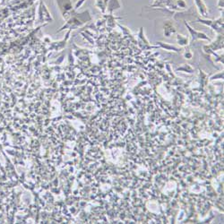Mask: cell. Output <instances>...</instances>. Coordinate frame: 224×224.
Wrapping results in <instances>:
<instances>
[{
    "instance_id": "8992f818",
    "label": "cell",
    "mask_w": 224,
    "mask_h": 224,
    "mask_svg": "<svg viewBox=\"0 0 224 224\" xmlns=\"http://www.w3.org/2000/svg\"><path fill=\"white\" fill-rule=\"evenodd\" d=\"M177 70H183V71H187L188 73H193V68L189 66L188 64H185L183 67H178Z\"/></svg>"
},
{
    "instance_id": "52a82bcc",
    "label": "cell",
    "mask_w": 224,
    "mask_h": 224,
    "mask_svg": "<svg viewBox=\"0 0 224 224\" xmlns=\"http://www.w3.org/2000/svg\"><path fill=\"white\" fill-rule=\"evenodd\" d=\"M192 56H193V54H192V52H191L190 50H186L185 53H184V57H185V59H192Z\"/></svg>"
},
{
    "instance_id": "3957f363",
    "label": "cell",
    "mask_w": 224,
    "mask_h": 224,
    "mask_svg": "<svg viewBox=\"0 0 224 224\" xmlns=\"http://www.w3.org/2000/svg\"><path fill=\"white\" fill-rule=\"evenodd\" d=\"M196 6H197V8L199 10V13L203 16L206 17L207 16V7L205 6V4L203 3V0H195Z\"/></svg>"
},
{
    "instance_id": "6da1fadb",
    "label": "cell",
    "mask_w": 224,
    "mask_h": 224,
    "mask_svg": "<svg viewBox=\"0 0 224 224\" xmlns=\"http://www.w3.org/2000/svg\"><path fill=\"white\" fill-rule=\"evenodd\" d=\"M186 26H187V28L188 29L189 32H190V34L192 36V40H193V41H195V40H209V41L211 40L210 38L206 35V34H204L203 32H197V31L194 30V29L191 28L187 23H186Z\"/></svg>"
},
{
    "instance_id": "7a4b0ae2",
    "label": "cell",
    "mask_w": 224,
    "mask_h": 224,
    "mask_svg": "<svg viewBox=\"0 0 224 224\" xmlns=\"http://www.w3.org/2000/svg\"><path fill=\"white\" fill-rule=\"evenodd\" d=\"M198 21L203 24H206V25H209L210 27H212L213 30L219 32H222V23L221 22L222 21V18H220L218 21H211V20H208V21H204V20H201L198 19Z\"/></svg>"
},
{
    "instance_id": "5b68a950",
    "label": "cell",
    "mask_w": 224,
    "mask_h": 224,
    "mask_svg": "<svg viewBox=\"0 0 224 224\" xmlns=\"http://www.w3.org/2000/svg\"><path fill=\"white\" fill-rule=\"evenodd\" d=\"M177 43H178L180 46L184 47V46H187V45L188 44V39L186 36L181 35V34H177Z\"/></svg>"
},
{
    "instance_id": "277c9868",
    "label": "cell",
    "mask_w": 224,
    "mask_h": 224,
    "mask_svg": "<svg viewBox=\"0 0 224 224\" xmlns=\"http://www.w3.org/2000/svg\"><path fill=\"white\" fill-rule=\"evenodd\" d=\"M157 44L162 48H165L166 50H169V51H175V52H180V49L177 48L176 47L172 46V45H169L168 43H163V42H157Z\"/></svg>"
}]
</instances>
